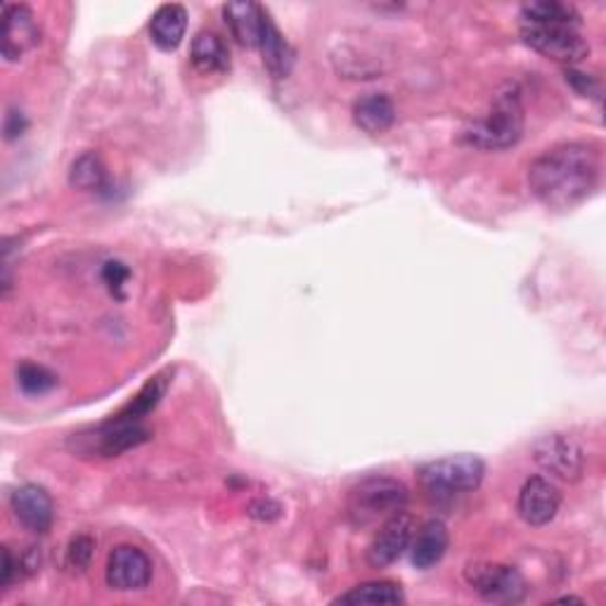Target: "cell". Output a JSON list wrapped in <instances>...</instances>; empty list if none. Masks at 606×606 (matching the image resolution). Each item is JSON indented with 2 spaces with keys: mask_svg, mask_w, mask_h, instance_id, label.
<instances>
[{
  "mask_svg": "<svg viewBox=\"0 0 606 606\" xmlns=\"http://www.w3.org/2000/svg\"><path fill=\"white\" fill-rule=\"evenodd\" d=\"M599 147L595 143H564L528 166V188L536 200L552 211L583 204L599 183Z\"/></svg>",
  "mask_w": 606,
  "mask_h": 606,
  "instance_id": "6da1fadb",
  "label": "cell"
},
{
  "mask_svg": "<svg viewBox=\"0 0 606 606\" xmlns=\"http://www.w3.org/2000/svg\"><path fill=\"white\" fill-rule=\"evenodd\" d=\"M407 486L399 479L391 476H368L348 491L346 497V519L356 528L382 526L396 514L405 512Z\"/></svg>",
  "mask_w": 606,
  "mask_h": 606,
  "instance_id": "7a4b0ae2",
  "label": "cell"
},
{
  "mask_svg": "<svg viewBox=\"0 0 606 606\" xmlns=\"http://www.w3.org/2000/svg\"><path fill=\"white\" fill-rule=\"evenodd\" d=\"M149 436L152 431L145 427L143 419H135L121 411L93 429L74 434L67 446L79 458H116V454L149 441Z\"/></svg>",
  "mask_w": 606,
  "mask_h": 606,
  "instance_id": "3957f363",
  "label": "cell"
},
{
  "mask_svg": "<svg viewBox=\"0 0 606 606\" xmlns=\"http://www.w3.org/2000/svg\"><path fill=\"white\" fill-rule=\"evenodd\" d=\"M524 133V108L519 96L509 90V93H503L493 110L472 121L464 131H462V141L472 147L479 149H507L514 147L521 141Z\"/></svg>",
  "mask_w": 606,
  "mask_h": 606,
  "instance_id": "277c9868",
  "label": "cell"
},
{
  "mask_svg": "<svg viewBox=\"0 0 606 606\" xmlns=\"http://www.w3.org/2000/svg\"><path fill=\"white\" fill-rule=\"evenodd\" d=\"M483 474H486V464H483L476 454H450L427 462L419 469L422 489L434 500H452L464 493H474Z\"/></svg>",
  "mask_w": 606,
  "mask_h": 606,
  "instance_id": "5b68a950",
  "label": "cell"
},
{
  "mask_svg": "<svg viewBox=\"0 0 606 606\" xmlns=\"http://www.w3.org/2000/svg\"><path fill=\"white\" fill-rule=\"evenodd\" d=\"M521 38L528 48H534L542 57L569 67L583 63L590 53V45L579 26L569 24H521Z\"/></svg>",
  "mask_w": 606,
  "mask_h": 606,
  "instance_id": "8992f818",
  "label": "cell"
},
{
  "mask_svg": "<svg viewBox=\"0 0 606 606\" xmlns=\"http://www.w3.org/2000/svg\"><path fill=\"white\" fill-rule=\"evenodd\" d=\"M467 581L486 602L517 604L526 595L524 575L514 566H505V564H491V562L469 564Z\"/></svg>",
  "mask_w": 606,
  "mask_h": 606,
  "instance_id": "52a82bcc",
  "label": "cell"
},
{
  "mask_svg": "<svg viewBox=\"0 0 606 606\" xmlns=\"http://www.w3.org/2000/svg\"><path fill=\"white\" fill-rule=\"evenodd\" d=\"M536 464L562 481H579L585 469V452L566 434L542 436L534 446Z\"/></svg>",
  "mask_w": 606,
  "mask_h": 606,
  "instance_id": "ba28073f",
  "label": "cell"
},
{
  "mask_svg": "<svg viewBox=\"0 0 606 606\" xmlns=\"http://www.w3.org/2000/svg\"><path fill=\"white\" fill-rule=\"evenodd\" d=\"M104 581L116 593H138L152 581V559L135 545H116L110 552Z\"/></svg>",
  "mask_w": 606,
  "mask_h": 606,
  "instance_id": "9c48e42d",
  "label": "cell"
},
{
  "mask_svg": "<svg viewBox=\"0 0 606 606\" xmlns=\"http://www.w3.org/2000/svg\"><path fill=\"white\" fill-rule=\"evenodd\" d=\"M415 536V519L407 512L396 514L389 521L379 526L377 536L372 538L368 548V564L372 569H386L396 564L399 559L411 550V542Z\"/></svg>",
  "mask_w": 606,
  "mask_h": 606,
  "instance_id": "30bf717a",
  "label": "cell"
},
{
  "mask_svg": "<svg viewBox=\"0 0 606 606\" xmlns=\"http://www.w3.org/2000/svg\"><path fill=\"white\" fill-rule=\"evenodd\" d=\"M10 507L14 512V519H18L29 534H48L55 521L53 497L43 486H36V483H24V486L14 491L10 497Z\"/></svg>",
  "mask_w": 606,
  "mask_h": 606,
  "instance_id": "8fae6325",
  "label": "cell"
},
{
  "mask_svg": "<svg viewBox=\"0 0 606 606\" xmlns=\"http://www.w3.org/2000/svg\"><path fill=\"white\" fill-rule=\"evenodd\" d=\"M562 505V493L550 479L530 476L519 491V517L528 526H548Z\"/></svg>",
  "mask_w": 606,
  "mask_h": 606,
  "instance_id": "7c38bea8",
  "label": "cell"
},
{
  "mask_svg": "<svg viewBox=\"0 0 606 606\" xmlns=\"http://www.w3.org/2000/svg\"><path fill=\"white\" fill-rule=\"evenodd\" d=\"M3 57L8 63H18V59L32 50L38 43V24L34 12L26 5H3Z\"/></svg>",
  "mask_w": 606,
  "mask_h": 606,
  "instance_id": "4fadbf2b",
  "label": "cell"
},
{
  "mask_svg": "<svg viewBox=\"0 0 606 606\" xmlns=\"http://www.w3.org/2000/svg\"><path fill=\"white\" fill-rule=\"evenodd\" d=\"M448 545H450V536L441 519H431L427 524H422L417 536H413V542H411L413 566L419 571L434 569L446 557Z\"/></svg>",
  "mask_w": 606,
  "mask_h": 606,
  "instance_id": "5bb4252c",
  "label": "cell"
},
{
  "mask_svg": "<svg viewBox=\"0 0 606 606\" xmlns=\"http://www.w3.org/2000/svg\"><path fill=\"white\" fill-rule=\"evenodd\" d=\"M223 18L239 45H245V48H259L268 22V12L261 5L249 3V0L247 3H231L223 8Z\"/></svg>",
  "mask_w": 606,
  "mask_h": 606,
  "instance_id": "9a60e30c",
  "label": "cell"
},
{
  "mask_svg": "<svg viewBox=\"0 0 606 606\" xmlns=\"http://www.w3.org/2000/svg\"><path fill=\"white\" fill-rule=\"evenodd\" d=\"M188 32V12L178 3L161 5L149 20V36L159 50L171 53L183 43Z\"/></svg>",
  "mask_w": 606,
  "mask_h": 606,
  "instance_id": "2e32d148",
  "label": "cell"
},
{
  "mask_svg": "<svg viewBox=\"0 0 606 606\" xmlns=\"http://www.w3.org/2000/svg\"><path fill=\"white\" fill-rule=\"evenodd\" d=\"M354 121L360 131L370 135H382L396 124V104L384 93H370L356 100Z\"/></svg>",
  "mask_w": 606,
  "mask_h": 606,
  "instance_id": "e0dca14e",
  "label": "cell"
},
{
  "mask_svg": "<svg viewBox=\"0 0 606 606\" xmlns=\"http://www.w3.org/2000/svg\"><path fill=\"white\" fill-rule=\"evenodd\" d=\"M192 67L204 76H218L231 69V50L225 41L214 32H200L190 48Z\"/></svg>",
  "mask_w": 606,
  "mask_h": 606,
  "instance_id": "ac0fdd59",
  "label": "cell"
},
{
  "mask_svg": "<svg viewBox=\"0 0 606 606\" xmlns=\"http://www.w3.org/2000/svg\"><path fill=\"white\" fill-rule=\"evenodd\" d=\"M259 50L263 55L266 69L276 76V79H287V76H290V71L294 67V50H292V45L284 41L280 29L272 24L270 18L266 22Z\"/></svg>",
  "mask_w": 606,
  "mask_h": 606,
  "instance_id": "d6986e66",
  "label": "cell"
},
{
  "mask_svg": "<svg viewBox=\"0 0 606 606\" xmlns=\"http://www.w3.org/2000/svg\"><path fill=\"white\" fill-rule=\"evenodd\" d=\"M405 595L399 583L391 581H372V583H362L356 585L354 590H348V593L339 595L335 599V604H403Z\"/></svg>",
  "mask_w": 606,
  "mask_h": 606,
  "instance_id": "ffe728a7",
  "label": "cell"
},
{
  "mask_svg": "<svg viewBox=\"0 0 606 606\" xmlns=\"http://www.w3.org/2000/svg\"><path fill=\"white\" fill-rule=\"evenodd\" d=\"M521 24H569L581 26V14L569 3L557 0H538L521 8Z\"/></svg>",
  "mask_w": 606,
  "mask_h": 606,
  "instance_id": "44dd1931",
  "label": "cell"
},
{
  "mask_svg": "<svg viewBox=\"0 0 606 606\" xmlns=\"http://www.w3.org/2000/svg\"><path fill=\"white\" fill-rule=\"evenodd\" d=\"M69 183L76 190H86V192L104 188V183H108V171H104V164L96 152H88V155L74 161L69 171Z\"/></svg>",
  "mask_w": 606,
  "mask_h": 606,
  "instance_id": "7402d4cb",
  "label": "cell"
},
{
  "mask_svg": "<svg viewBox=\"0 0 606 606\" xmlns=\"http://www.w3.org/2000/svg\"><path fill=\"white\" fill-rule=\"evenodd\" d=\"M18 384L29 396H43L57 386V374L36 362H24L18 368Z\"/></svg>",
  "mask_w": 606,
  "mask_h": 606,
  "instance_id": "603a6c76",
  "label": "cell"
},
{
  "mask_svg": "<svg viewBox=\"0 0 606 606\" xmlns=\"http://www.w3.org/2000/svg\"><path fill=\"white\" fill-rule=\"evenodd\" d=\"M96 542L88 536H79L69 542L67 548V566L74 571H86L90 566V559H93Z\"/></svg>",
  "mask_w": 606,
  "mask_h": 606,
  "instance_id": "cb8c5ba5",
  "label": "cell"
},
{
  "mask_svg": "<svg viewBox=\"0 0 606 606\" xmlns=\"http://www.w3.org/2000/svg\"><path fill=\"white\" fill-rule=\"evenodd\" d=\"M566 81L579 90V93L583 98H597L599 100V93H602V88H599V81L595 79H590L587 74H581V71H575V69H566Z\"/></svg>",
  "mask_w": 606,
  "mask_h": 606,
  "instance_id": "d4e9b609",
  "label": "cell"
},
{
  "mask_svg": "<svg viewBox=\"0 0 606 606\" xmlns=\"http://www.w3.org/2000/svg\"><path fill=\"white\" fill-rule=\"evenodd\" d=\"M128 276H131L128 268L119 261H110L108 266H104V272H102V278H104V282H108L112 292H119L121 287H124V282L128 280Z\"/></svg>",
  "mask_w": 606,
  "mask_h": 606,
  "instance_id": "484cf974",
  "label": "cell"
},
{
  "mask_svg": "<svg viewBox=\"0 0 606 606\" xmlns=\"http://www.w3.org/2000/svg\"><path fill=\"white\" fill-rule=\"evenodd\" d=\"M0 554H3V566H0V587L8 590L12 585V581L18 579V573H20V562L18 559L12 557L10 548H0Z\"/></svg>",
  "mask_w": 606,
  "mask_h": 606,
  "instance_id": "4316f807",
  "label": "cell"
},
{
  "mask_svg": "<svg viewBox=\"0 0 606 606\" xmlns=\"http://www.w3.org/2000/svg\"><path fill=\"white\" fill-rule=\"evenodd\" d=\"M26 131V119L20 110H8L5 114V124H3V133L5 141H14L20 138V135Z\"/></svg>",
  "mask_w": 606,
  "mask_h": 606,
  "instance_id": "83f0119b",
  "label": "cell"
}]
</instances>
